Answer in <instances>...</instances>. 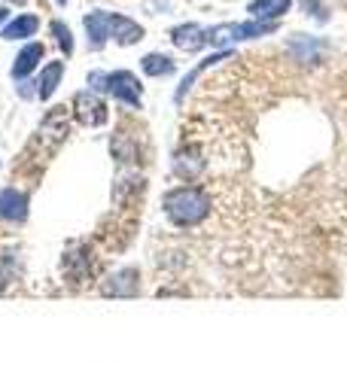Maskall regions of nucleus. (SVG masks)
I'll list each match as a JSON object with an SVG mask.
<instances>
[{"label":"nucleus","instance_id":"1","mask_svg":"<svg viewBox=\"0 0 347 365\" xmlns=\"http://www.w3.org/2000/svg\"><path fill=\"white\" fill-rule=\"evenodd\" d=\"M161 207L177 228H195L211 213V195L201 186H177L161 198Z\"/></svg>","mask_w":347,"mask_h":365},{"label":"nucleus","instance_id":"2","mask_svg":"<svg viewBox=\"0 0 347 365\" xmlns=\"http://www.w3.org/2000/svg\"><path fill=\"white\" fill-rule=\"evenodd\" d=\"M89 86H91V91H98V95H110L125 107L141 110L144 86L131 71H113V73L95 71V73H89Z\"/></svg>","mask_w":347,"mask_h":365},{"label":"nucleus","instance_id":"3","mask_svg":"<svg viewBox=\"0 0 347 365\" xmlns=\"http://www.w3.org/2000/svg\"><path fill=\"white\" fill-rule=\"evenodd\" d=\"M74 107H76V119L89 125V128H98V125L107 122V104L98 98V91H79L74 98Z\"/></svg>","mask_w":347,"mask_h":365},{"label":"nucleus","instance_id":"4","mask_svg":"<svg viewBox=\"0 0 347 365\" xmlns=\"http://www.w3.org/2000/svg\"><path fill=\"white\" fill-rule=\"evenodd\" d=\"M28 207H31V201H28V192H21L16 186H9L0 192V220L4 222H25L28 220Z\"/></svg>","mask_w":347,"mask_h":365},{"label":"nucleus","instance_id":"5","mask_svg":"<svg viewBox=\"0 0 347 365\" xmlns=\"http://www.w3.org/2000/svg\"><path fill=\"white\" fill-rule=\"evenodd\" d=\"M107 31H110V40H116L119 46H134L144 40V28L137 21L116 16V13H107Z\"/></svg>","mask_w":347,"mask_h":365},{"label":"nucleus","instance_id":"6","mask_svg":"<svg viewBox=\"0 0 347 365\" xmlns=\"http://www.w3.org/2000/svg\"><path fill=\"white\" fill-rule=\"evenodd\" d=\"M43 55H46V46L43 43H28L25 49L16 55V64H13V79H16V83L34 76V71H37L40 61H43Z\"/></svg>","mask_w":347,"mask_h":365},{"label":"nucleus","instance_id":"7","mask_svg":"<svg viewBox=\"0 0 347 365\" xmlns=\"http://www.w3.org/2000/svg\"><path fill=\"white\" fill-rule=\"evenodd\" d=\"M201 170H204V158L195 146H183V150H177V155H174V174H177L180 180H195Z\"/></svg>","mask_w":347,"mask_h":365},{"label":"nucleus","instance_id":"8","mask_svg":"<svg viewBox=\"0 0 347 365\" xmlns=\"http://www.w3.org/2000/svg\"><path fill=\"white\" fill-rule=\"evenodd\" d=\"M171 43L183 52H198L207 46V31L201 25H180L171 31Z\"/></svg>","mask_w":347,"mask_h":365},{"label":"nucleus","instance_id":"9","mask_svg":"<svg viewBox=\"0 0 347 365\" xmlns=\"http://www.w3.org/2000/svg\"><path fill=\"white\" fill-rule=\"evenodd\" d=\"M141 274H137V268H122V271H116L113 277L104 283V295H134L137 289H141Z\"/></svg>","mask_w":347,"mask_h":365},{"label":"nucleus","instance_id":"10","mask_svg":"<svg viewBox=\"0 0 347 365\" xmlns=\"http://www.w3.org/2000/svg\"><path fill=\"white\" fill-rule=\"evenodd\" d=\"M40 28V19L34 13H21L16 19H9L4 25V40H31Z\"/></svg>","mask_w":347,"mask_h":365},{"label":"nucleus","instance_id":"11","mask_svg":"<svg viewBox=\"0 0 347 365\" xmlns=\"http://www.w3.org/2000/svg\"><path fill=\"white\" fill-rule=\"evenodd\" d=\"M289 6H293V0H253L247 6V13L259 21H277L281 16L289 13Z\"/></svg>","mask_w":347,"mask_h":365},{"label":"nucleus","instance_id":"12","mask_svg":"<svg viewBox=\"0 0 347 365\" xmlns=\"http://www.w3.org/2000/svg\"><path fill=\"white\" fill-rule=\"evenodd\" d=\"M61 76H64V61H49V64H46L43 73L37 76V98L49 101L55 95L58 83H61Z\"/></svg>","mask_w":347,"mask_h":365},{"label":"nucleus","instance_id":"13","mask_svg":"<svg viewBox=\"0 0 347 365\" xmlns=\"http://www.w3.org/2000/svg\"><path fill=\"white\" fill-rule=\"evenodd\" d=\"M83 25H86L89 46H91V49H101V46L110 40V31H107V13H91V16H86Z\"/></svg>","mask_w":347,"mask_h":365},{"label":"nucleus","instance_id":"14","mask_svg":"<svg viewBox=\"0 0 347 365\" xmlns=\"http://www.w3.org/2000/svg\"><path fill=\"white\" fill-rule=\"evenodd\" d=\"M226 58H231V52H226V49H223V52H216V55H211V58H204L198 67H195L192 73H186V79H183V83H180V88H177V95H174V101H177V104H180V101L189 95V88L195 86V79H198V76L207 71V67H213L216 61H226Z\"/></svg>","mask_w":347,"mask_h":365},{"label":"nucleus","instance_id":"15","mask_svg":"<svg viewBox=\"0 0 347 365\" xmlns=\"http://www.w3.org/2000/svg\"><path fill=\"white\" fill-rule=\"evenodd\" d=\"M141 67H144V73H146V76H171L174 71H177V64H174L168 55H161V52H149V55H144Z\"/></svg>","mask_w":347,"mask_h":365},{"label":"nucleus","instance_id":"16","mask_svg":"<svg viewBox=\"0 0 347 365\" xmlns=\"http://www.w3.org/2000/svg\"><path fill=\"white\" fill-rule=\"evenodd\" d=\"M52 37L58 46H61V55H74V37H71V28H67L64 21H52Z\"/></svg>","mask_w":347,"mask_h":365},{"label":"nucleus","instance_id":"17","mask_svg":"<svg viewBox=\"0 0 347 365\" xmlns=\"http://www.w3.org/2000/svg\"><path fill=\"white\" fill-rule=\"evenodd\" d=\"M9 277H13L9 274V256H0V292L9 287Z\"/></svg>","mask_w":347,"mask_h":365},{"label":"nucleus","instance_id":"18","mask_svg":"<svg viewBox=\"0 0 347 365\" xmlns=\"http://www.w3.org/2000/svg\"><path fill=\"white\" fill-rule=\"evenodd\" d=\"M9 19V9L6 6H0V21H6Z\"/></svg>","mask_w":347,"mask_h":365},{"label":"nucleus","instance_id":"19","mask_svg":"<svg viewBox=\"0 0 347 365\" xmlns=\"http://www.w3.org/2000/svg\"><path fill=\"white\" fill-rule=\"evenodd\" d=\"M58 4H67V0H58Z\"/></svg>","mask_w":347,"mask_h":365}]
</instances>
